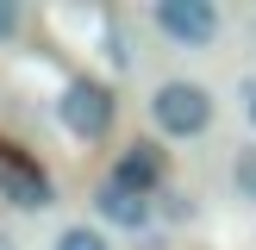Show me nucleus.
Masks as SVG:
<instances>
[{
	"instance_id": "20e7f679",
	"label": "nucleus",
	"mask_w": 256,
	"mask_h": 250,
	"mask_svg": "<svg viewBox=\"0 0 256 250\" xmlns=\"http://www.w3.org/2000/svg\"><path fill=\"white\" fill-rule=\"evenodd\" d=\"M94 206H100V219H106V225H132V232L150 219V200H144V194H132V188H119V182H100Z\"/></svg>"
},
{
	"instance_id": "f257e3e1",
	"label": "nucleus",
	"mask_w": 256,
	"mask_h": 250,
	"mask_svg": "<svg viewBox=\"0 0 256 250\" xmlns=\"http://www.w3.org/2000/svg\"><path fill=\"white\" fill-rule=\"evenodd\" d=\"M150 112H156V125L169 138H194V132L212 125V94L200 82H162L156 100H150Z\"/></svg>"
},
{
	"instance_id": "7ed1b4c3",
	"label": "nucleus",
	"mask_w": 256,
	"mask_h": 250,
	"mask_svg": "<svg viewBox=\"0 0 256 250\" xmlns=\"http://www.w3.org/2000/svg\"><path fill=\"white\" fill-rule=\"evenodd\" d=\"M156 25L175 38V44H212L219 12H212L206 0H156Z\"/></svg>"
},
{
	"instance_id": "6e6552de",
	"label": "nucleus",
	"mask_w": 256,
	"mask_h": 250,
	"mask_svg": "<svg viewBox=\"0 0 256 250\" xmlns=\"http://www.w3.org/2000/svg\"><path fill=\"white\" fill-rule=\"evenodd\" d=\"M56 250H106V238H100V232H88V225H69V232L56 238Z\"/></svg>"
},
{
	"instance_id": "39448f33",
	"label": "nucleus",
	"mask_w": 256,
	"mask_h": 250,
	"mask_svg": "<svg viewBox=\"0 0 256 250\" xmlns=\"http://www.w3.org/2000/svg\"><path fill=\"white\" fill-rule=\"evenodd\" d=\"M112 182L132 188V194H150V188L162 182V156H156L150 144H132V150L119 156V169H112Z\"/></svg>"
},
{
	"instance_id": "0eeeda50",
	"label": "nucleus",
	"mask_w": 256,
	"mask_h": 250,
	"mask_svg": "<svg viewBox=\"0 0 256 250\" xmlns=\"http://www.w3.org/2000/svg\"><path fill=\"white\" fill-rule=\"evenodd\" d=\"M232 182H238V194H244V200H256V150H238Z\"/></svg>"
},
{
	"instance_id": "1a4fd4ad",
	"label": "nucleus",
	"mask_w": 256,
	"mask_h": 250,
	"mask_svg": "<svg viewBox=\"0 0 256 250\" xmlns=\"http://www.w3.org/2000/svg\"><path fill=\"white\" fill-rule=\"evenodd\" d=\"M12 25H19V12H12V6H6V0H0V38H6V32H12Z\"/></svg>"
},
{
	"instance_id": "9b49d317",
	"label": "nucleus",
	"mask_w": 256,
	"mask_h": 250,
	"mask_svg": "<svg viewBox=\"0 0 256 250\" xmlns=\"http://www.w3.org/2000/svg\"><path fill=\"white\" fill-rule=\"evenodd\" d=\"M0 250H12V238H6V232H0Z\"/></svg>"
},
{
	"instance_id": "423d86ee",
	"label": "nucleus",
	"mask_w": 256,
	"mask_h": 250,
	"mask_svg": "<svg viewBox=\"0 0 256 250\" xmlns=\"http://www.w3.org/2000/svg\"><path fill=\"white\" fill-rule=\"evenodd\" d=\"M6 194H12V206H50V182L44 175H32V169H6Z\"/></svg>"
},
{
	"instance_id": "f03ea898",
	"label": "nucleus",
	"mask_w": 256,
	"mask_h": 250,
	"mask_svg": "<svg viewBox=\"0 0 256 250\" xmlns=\"http://www.w3.org/2000/svg\"><path fill=\"white\" fill-rule=\"evenodd\" d=\"M56 112H62V125H69L75 138H100L112 125V94L100 82H69L62 100H56Z\"/></svg>"
},
{
	"instance_id": "f8f14e48",
	"label": "nucleus",
	"mask_w": 256,
	"mask_h": 250,
	"mask_svg": "<svg viewBox=\"0 0 256 250\" xmlns=\"http://www.w3.org/2000/svg\"><path fill=\"white\" fill-rule=\"evenodd\" d=\"M0 194H6V175H0Z\"/></svg>"
},
{
	"instance_id": "9d476101",
	"label": "nucleus",
	"mask_w": 256,
	"mask_h": 250,
	"mask_svg": "<svg viewBox=\"0 0 256 250\" xmlns=\"http://www.w3.org/2000/svg\"><path fill=\"white\" fill-rule=\"evenodd\" d=\"M250 119H256V82H250Z\"/></svg>"
}]
</instances>
